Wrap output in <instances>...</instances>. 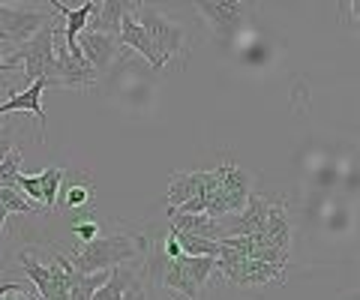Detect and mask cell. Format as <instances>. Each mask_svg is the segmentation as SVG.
Here are the masks:
<instances>
[{"mask_svg":"<svg viewBox=\"0 0 360 300\" xmlns=\"http://www.w3.org/2000/svg\"><path fill=\"white\" fill-rule=\"evenodd\" d=\"M141 252H144L141 235H105L84 243L82 249H75L70 261L78 273H99V270H115L120 261L139 259Z\"/></svg>","mask_w":360,"mask_h":300,"instance_id":"obj_1","label":"cell"},{"mask_svg":"<svg viewBox=\"0 0 360 300\" xmlns=\"http://www.w3.org/2000/svg\"><path fill=\"white\" fill-rule=\"evenodd\" d=\"M21 268H25L27 280L37 288L39 300H70V282L75 268L60 252H54V259L49 264H42V261H33L30 249H25L21 252Z\"/></svg>","mask_w":360,"mask_h":300,"instance_id":"obj_2","label":"cell"},{"mask_svg":"<svg viewBox=\"0 0 360 300\" xmlns=\"http://www.w3.org/2000/svg\"><path fill=\"white\" fill-rule=\"evenodd\" d=\"M54 25H45L39 33H33L27 42L9 54V63L18 66L25 63V75H27V84L30 81H49V84H58V60H54Z\"/></svg>","mask_w":360,"mask_h":300,"instance_id":"obj_3","label":"cell"},{"mask_svg":"<svg viewBox=\"0 0 360 300\" xmlns=\"http://www.w3.org/2000/svg\"><path fill=\"white\" fill-rule=\"evenodd\" d=\"M217 270V259H168L162 268V285L177 292V300H198L201 285L207 282V276Z\"/></svg>","mask_w":360,"mask_h":300,"instance_id":"obj_4","label":"cell"},{"mask_svg":"<svg viewBox=\"0 0 360 300\" xmlns=\"http://www.w3.org/2000/svg\"><path fill=\"white\" fill-rule=\"evenodd\" d=\"M135 18H139V25L150 37L162 63H168L174 54H180V48H184V27L180 25H174L172 18H165L160 9H153L150 4H135Z\"/></svg>","mask_w":360,"mask_h":300,"instance_id":"obj_5","label":"cell"},{"mask_svg":"<svg viewBox=\"0 0 360 300\" xmlns=\"http://www.w3.org/2000/svg\"><path fill=\"white\" fill-rule=\"evenodd\" d=\"M45 25H51V15L39 13V9L21 4H0V39L27 42Z\"/></svg>","mask_w":360,"mask_h":300,"instance_id":"obj_6","label":"cell"},{"mask_svg":"<svg viewBox=\"0 0 360 300\" xmlns=\"http://www.w3.org/2000/svg\"><path fill=\"white\" fill-rule=\"evenodd\" d=\"M195 9L207 18V25L213 27L217 37H231L234 27L240 25V15L246 13V4H238V0H205V4H195Z\"/></svg>","mask_w":360,"mask_h":300,"instance_id":"obj_7","label":"cell"},{"mask_svg":"<svg viewBox=\"0 0 360 300\" xmlns=\"http://www.w3.org/2000/svg\"><path fill=\"white\" fill-rule=\"evenodd\" d=\"M117 42H123V46H129L132 51H139L144 60H148L153 70H162V58L156 54V48H153V42H150V37L144 33V27L139 25V18H135V4L129 6V13L120 18V30H117Z\"/></svg>","mask_w":360,"mask_h":300,"instance_id":"obj_8","label":"cell"},{"mask_svg":"<svg viewBox=\"0 0 360 300\" xmlns=\"http://www.w3.org/2000/svg\"><path fill=\"white\" fill-rule=\"evenodd\" d=\"M117 39L105 37V33H94V30H82L78 37V48H82V58L90 63L94 72H103L108 70V63L117 58Z\"/></svg>","mask_w":360,"mask_h":300,"instance_id":"obj_9","label":"cell"},{"mask_svg":"<svg viewBox=\"0 0 360 300\" xmlns=\"http://www.w3.org/2000/svg\"><path fill=\"white\" fill-rule=\"evenodd\" d=\"M262 237L267 240V247H274V249H279L283 255H288V247H291V222H288V214H285V204L283 202L267 204Z\"/></svg>","mask_w":360,"mask_h":300,"instance_id":"obj_10","label":"cell"},{"mask_svg":"<svg viewBox=\"0 0 360 300\" xmlns=\"http://www.w3.org/2000/svg\"><path fill=\"white\" fill-rule=\"evenodd\" d=\"M45 87H51V84H49V81H30L21 93L9 96L6 103L0 105V115H9V111H27V115L37 117L39 126H42V141H45V108H42V93H45Z\"/></svg>","mask_w":360,"mask_h":300,"instance_id":"obj_11","label":"cell"},{"mask_svg":"<svg viewBox=\"0 0 360 300\" xmlns=\"http://www.w3.org/2000/svg\"><path fill=\"white\" fill-rule=\"evenodd\" d=\"M132 4H120V0H105V4H94V13L87 18V27L84 30H94V33H105V37L117 39V30H120V18L129 13Z\"/></svg>","mask_w":360,"mask_h":300,"instance_id":"obj_12","label":"cell"},{"mask_svg":"<svg viewBox=\"0 0 360 300\" xmlns=\"http://www.w3.org/2000/svg\"><path fill=\"white\" fill-rule=\"evenodd\" d=\"M207 183V171H180L168 181V207H180L189 198L201 195Z\"/></svg>","mask_w":360,"mask_h":300,"instance_id":"obj_13","label":"cell"},{"mask_svg":"<svg viewBox=\"0 0 360 300\" xmlns=\"http://www.w3.org/2000/svg\"><path fill=\"white\" fill-rule=\"evenodd\" d=\"M39 177V186H42V207L45 214H51L54 207H58V198H60V186H63V169L58 165H51V169H45Z\"/></svg>","mask_w":360,"mask_h":300,"instance_id":"obj_14","label":"cell"},{"mask_svg":"<svg viewBox=\"0 0 360 300\" xmlns=\"http://www.w3.org/2000/svg\"><path fill=\"white\" fill-rule=\"evenodd\" d=\"M111 276V270H99V273H72V282H70V300H90L94 292Z\"/></svg>","mask_w":360,"mask_h":300,"instance_id":"obj_15","label":"cell"},{"mask_svg":"<svg viewBox=\"0 0 360 300\" xmlns=\"http://www.w3.org/2000/svg\"><path fill=\"white\" fill-rule=\"evenodd\" d=\"M129 280H132L129 273H123V270L115 268V270H111V276L96 288L90 300H123V294L129 292Z\"/></svg>","mask_w":360,"mask_h":300,"instance_id":"obj_16","label":"cell"},{"mask_svg":"<svg viewBox=\"0 0 360 300\" xmlns=\"http://www.w3.org/2000/svg\"><path fill=\"white\" fill-rule=\"evenodd\" d=\"M0 204H4L9 214H37L33 204L18 193L15 183H0Z\"/></svg>","mask_w":360,"mask_h":300,"instance_id":"obj_17","label":"cell"},{"mask_svg":"<svg viewBox=\"0 0 360 300\" xmlns=\"http://www.w3.org/2000/svg\"><path fill=\"white\" fill-rule=\"evenodd\" d=\"M90 198H94V186L90 181H78V183H70L66 186V207L70 210H78V214H84V207L90 204Z\"/></svg>","mask_w":360,"mask_h":300,"instance_id":"obj_18","label":"cell"},{"mask_svg":"<svg viewBox=\"0 0 360 300\" xmlns=\"http://www.w3.org/2000/svg\"><path fill=\"white\" fill-rule=\"evenodd\" d=\"M18 171H21V153L9 150V157L0 162V183H13Z\"/></svg>","mask_w":360,"mask_h":300,"instance_id":"obj_19","label":"cell"},{"mask_svg":"<svg viewBox=\"0 0 360 300\" xmlns=\"http://www.w3.org/2000/svg\"><path fill=\"white\" fill-rule=\"evenodd\" d=\"M72 235H75L78 240H84V243L96 240V235H99V222H94V219L78 222V226H72Z\"/></svg>","mask_w":360,"mask_h":300,"instance_id":"obj_20","label":"cell"},{"mask_svg":"<svg viewBox=\"0 0 360 300\" xmlns=\"http://www.w3.org/2000/svg\"><path fill=\"white\" fill-rule=\"evenodd\" d=\"M180 243H177V237H174V231L168 228V240H165V259H180Z\"/></svg>","mask_w":360,"mask_h":300,"instance_id":"obj_21","label":"cell"},{"mask_svg":"<svg viewBox=\"0 0 360 300\" xmlns=\"http://www.w3.org/2000/svg\"><path fill=\"white\" fill-rule=\"evenodd\" d=\"M9 150H13V138H9V129H0V162L9 157Z\"/></svg>","mask_w":360,"mask_h":300,"instance_id":"obj_22","label":"cell"},{"mask_svg":"<svg viewBox=\"0 0 360 300\" xmlns=\"http://www.w3.org/2000/svg\"><path fill=\"white\" fill-rule=\"evenodd\" d=\"M15 292H25V285L21 282H4L0 285V300H6L9 294H15Z\"/></svg>","mask_w":360,"mask_h":300,"instance_id":"obj_23","label":"cell"},{"mask_svg":"<svg viewBox=\"0 0 360 300\" xmlns=\"http://www.w3.org/2000/svg\"><path fill=\"white\" fill-rule=\"evenodd\" d=\"M0 42H4V39H0ZM13 70H15V66L9 63V60L4 58V54H0V72H13Z\"/></svg>","mask_w":360,"mask_h":300,"instance_id":"obj_24","label":"cell"},{"mask_svg":"<svg viewBox=\"0 0 360 300\" xmlns=\"http://www.w3.org/2000/svg\"><path fill=\"white\" fill-rule=\"evenodd\" d=\"M6 219H9V210L0 204V235H4V222H6Z\"/></svg>","mask_w":360,"mask_h":300,"instance_id":"obj_25","label":"cell"},{"mask_svg":"<svg viewBox=\"0 0 360 300\" xmlns=\"http://www.w3.org/2000/svg\"><path fill=\"white\" fill-rule=\"evenodd\" d=\"M0 129H4V126H0Z\"/></svg>","mask_w":360,"mask_h":300,"instance_id":"obj_26","label":"cell"}]
</instances>
